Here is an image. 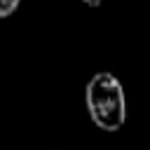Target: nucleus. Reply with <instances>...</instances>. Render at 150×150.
Returning a JSON list of instances; mask_svg holds the SVG:
<instances>
[{"mask_svg": "<svg viewBox=\"0 0 150 150\" xmlns=\"http://www.w3.org/2000/svg\"><path fill=\"white\" fill-rule=\"evenodd\" d=\"M91 122L103 131H117L127 120V98L122 82L112 73H96L84 91Z\"/></svg>", "mask_w": 150, "mask_h": 150, "instance_id": "nucleus-1", "label": "nucleus"}, {"mask_svg": "<svg viewBox=\"0 0 150 150\" xmlns=\"http://www.w3.org/2000/svg\"><path fill=\"white\" fill-rule=\"evenodd\" d=\"M19 2H21V0H0V19L9 16V14L19 7Z\"/></svg>", "mask_w": 150, "mask_h": 150, "instance_id": "nucleus-2", "label": "nucleus"}, {"mask_svg": "<svg viewBox=\"0 0 150 150\" xmlns=\"http://www.w3.org/2000/svg\"><path fill=\"white\" fill-rule=\"evenodd\" d=\"M84 5H89V7H98L101 0H84Z\"/></svg>", "mask_w": 150, "mask_h": 150, "instance_id": "nucleus-3", "label": "nucleus"}]
</instances>
